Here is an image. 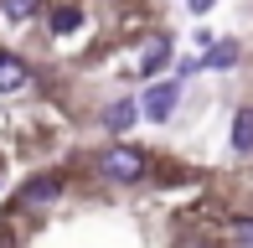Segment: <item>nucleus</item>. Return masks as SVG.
<instances>
[{
  "label": "nucleus",
  "mask_w": 253,
  "mask_h": 248,
  "mask_svg": "<svg viewBox=\"0 0 253 248\" xmlns=\"http://www.w3.org/2000/svg\"><path fill=\"white\" fill-rule=\"evenodd\" d=\"M93 176L98 181H109V186H140V181H150L155 176V155L150 150H140V145H109V150H98V161H93Z\"/></svg>",
  "instance_id": "obj_1"
},
{
  "label": "nucleus",
  "mask_w": 253,
  "mask_h": 248,
  "mask_svg": "<svg viewBox=\"0 0 253 248\" xmlns=\"http://www.w3.org/2000/svg\"><path fill=\"white\" fill-rule=\"evenodd\" d=\"M67 186H73V176H67V171H37L16 197H10L5 217H37V212H47V207H62Z\"/></svg>",
  "instance_id": "obj_2"
},
{
  "label": "nucleus",
  "mask_w": 253,
  "mask_h": 248,
  "mask_svg": "<svg viewBox=\"0 0 253 248\" xmlns=\"http://www.w3.org/2000/svg\"><path fill=\"white\" fill-rule=\"evenodd\" d=\"M181 93H186L181 78H155V83L145 88V98H140V114L150 119V124H166V119L181 109Z\"/></svg>",
  "instance_id": "obj_3"
},
{
  "label": "nucleus",
  "mask_w": 253,
  "mask_h": 248,
  "mask_svg": "<svg viewBox=\"0 0 253 248\" xmlns=\"http://www.w3.org/2000/svg\"><path fill=\"white\" fill-rule=\"evenodd\" d=\"M170 62H176V37H170V31H160V37L145 41V52H140V62H134V73H140V78H166Z\"/></svg>",
  "instance_id": "obj_4"
},
{
  "label": "nucleus",
  "mask_w": 253,
  "mask_h": 248,
  "mask_svg": "<svg viewBox=\"0 0 253 248\" xmlns=\"http://www.w3.org/2000/svg\"><path fill=\"white\" fill-rule=\"evenodd\" d=\"M47 37H73V31H83V0H47Z\"/></svg>",
  "instance_id": "obj_5"
},
{
  "label": "nucleus",
  "mask_w": 253,
  "mask_h": 248,
  "mask_svg": "<svg viewBox=\"0 0 253 248\" xmlns=\"http://www.w3.org/2000/svg\"><path fill=\"white\" fill-rule=\"evenodd\" d=\"M238 57H243V47H238V37H212V41H207V47H202V67H207V73H233V67H238Z\"/></svg>",
  "instance_id": "obj_6"
},
{
  "label": "nucleus",
  "mask_w": 253,
  "mask_h": 248,
  "mask_svg": "<svg viewBox=\"0 0 253 248\" xmlns=\"http://www.w3.org/2000/svg\"><path fill=\"white\" fill-rule=\"evenodd\" d=\"M31 83H37L31 62H26V57H16V52H0V93H26Z\"/></svg>",
  "instance_id": "obj_7"
},
{
  "label": "nucleus",
  "mask_w": 253,
  "mask_h": 248,
  "mask_svg": "<svg viewBox=\"0 0 253 248\" xmlns=\"http://www.w3.org/2000/svg\"><path fill=\"white\" fill-rule=\"evenodd\" d=\"M134 119H140V104H134V98H114V104L98 114V124H103L109 134H124V129H134Z\"/></svg>",
  "instance_id": "obj_8"
},
{
  "label": "nucleus",
  "mask_w": 253,
  "mask_h": 248,
  "mask_svg": "<svg viewBox=\"0 0 253 248\" xmlns=\"http://www.w3.org/2000/svg\"><path fill=\"white\" fill-rule=\"evenodd\" d=\"M0 16L16 21V26H26V21L47 16V0H0Z\"/></svg>",
  "instance_id": "obj_9"
},
{
  "label": "nucleus",
  "mask_w": 253,
  "mask_h": 248,
  "mask_svg": "<svg viewBox=\"0 0 253 248\" xmlns=\"http://www.w3.org/2000/svg\"><path fill=\"white\" fill-rule=\"evenodd\" d=\"M227 140H233L238 155H253V109H238L233 114V134H227Z\"/></svg>",
  "instance_id": "obj_10"
},
{
  "label": "nucleus",
  "mask_w": 253,
  "mask_h": 248,
  "mask_svg": "<svg viewBox=\"0 0 253 248\" xmlns=\"http://www.w3.org/2000/svg\"><path fill=\"white\" fill-rule=\"evenodd\" d=\"M227 248H253V217L243 212V217H233V243Z\"/></svg>",
  "instance_id": "obj_11"
}]
</instances>
